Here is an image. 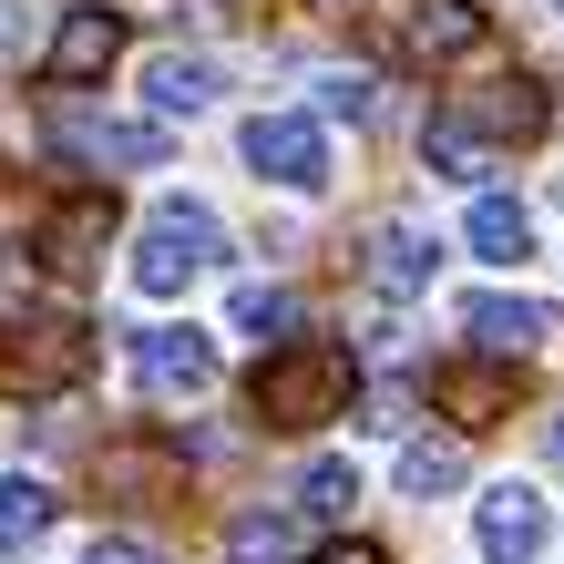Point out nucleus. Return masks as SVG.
Here are the masks:
<instances>
[{"instance_id": "obj_10", "label": "nucleus", "mask_w": 564, "mask_h": 564, "mask_svg": "<svg viewBox=\"0 0 564 564\" xmlns=\"http://www.w3.org/2000/svg\"><path fill=\"white\" fill-rule=\"evenodd\" d=\"M52 134L73 144L83 164H134V175H154V164H164V123H93V113H62Z\"/></svg>"}, {"instance_id": "obj_23", "label": "nucleus", "mask_w": 564, "mask_h": 564, "mask_svg": "<svg viewBox=\"0 0 564 564\" xmlns=\"http://www.w3.org/2000/svg\"><path fill=\"white\" fill-rule=\"evenodd\" d=\"M370 73H318V113H349V123H370Z\"/></svg>"}, {"instance_id": "obj_20", "label": "nucleus", "mask_w": 564, "mask_h": 564, "mask_svg": "<svg viewBox=\"0 0 564 564\" xmlns=\"http://www.w3.org/2000/svg\"><path fill=\"white\" fill-rule=\"evenodd\" d=\"M31 297H42V257H21V247H0V339L31 318Z\"/></svg>"}, {"instance_id": "obj_26", "label": "nucleus", "mask_w": 564, "mask_h": 564, "mask_svg": "<svg viewBox=\"0 0 564 564\" xmlns=\"http://www.w3.org/2000/svg\"><path fill=\"white\" fill-rule=\"evenodd\" d=\"M544 462H564V421H544Z\"/></svg>"}, {"instance_id": "obj_25", "label": "nucleus", "mask_w": 564, "mask_h": 564, "mask_svg": "<svg viewBox=\"0 0 564 564\" xmlns=\"http://www.w3.org/2000/svg\"><path fill=\"white\" fill-rule=\"evenodd\" d=\"M308 564H390V554H370V544H328V554H308Z\"/></svg>"}, {"instance_id": "obj_8", "label": "nucleus", "mask_w": 564, "mask_h": 564, "mask_svg": "<svg viewBox=\"0 0 564 564\" xmlns=\"http://www.w3.org/2000/svg\"><path fill=\"white\" fill-rule=\"evenodd\" d=\"M113 52H123V11L83 0V11H62V21H52V62H42V73H52V83H104V73H113Z\"/></svg>"}, {"instance_id": "obj_24", "label": "nucleus", "mask_w": 564, "mask_h": 564, "mask_svg": "<svg viewBox=\"0 0 564 564\" xmlns=\"http://www.w3.org/2000/svg\"><path fill=\"white\" fill-rule=\"evenodd\" d=\"M83 564H164V554H154L144 534H93V544H83Z\"/></svg>"}, {"instance_id": "obj_18", "label": "nucleus", "mask_w": 564, "mask_h": 564, "mask_svg": "<svg viewBox=\"0 0 564 564\" xmlns=\"http://www.w3.org/2000/svg\"><path fill=\"white\" fill-rule=\"evenodd\" d=\"M462 473H473V452H462V442H411L401 452V492H452Z\"/></svg>"}, {"instance_id": "obj_21", "label": "nucleus", "mask_w": 564, "mask_h": 564, "mask_svg": "<svg viewBox=\"0 0 564 564\" xmlns=\"http://www.w3.org/2000/svg\"><path fill=\"white\" fill-rule=\"evenodd\" d=\"M431 401H452L462 421H492V411H503V380H492V370H442V380H431Z\"/></svg>"}, {"instance_id": "obj_17", "label": "nucleus", "mask_w": 564, "mask_h": 564, "mask_svg": "<svg viewBox=\"0 0 564 564\" xmlns=\"http://www.w3.org/2000/svg\"><path fill=\"white\" fill-rule=\"evenodd\" d=\"M237 564H297V513H247L237 534H226Z\"/></svg>"}, {"instance_id": "obj_30", "label": "nucleus", "mask_w": 564, "mask_h": 564, "mask_svg": "<svg viewBox=\"0 0 564 564\" xmlns=\"http://www.w3.org/2000/svg\"><path fill=\"white\" fill-rule=\"evenodd\" d=\"M554 11H564V0H554Z\"/></svg>"}, {"instance_id": "obj_2", "label": "nucleus", "mask_w": 564, "mask_h": 564, "mask_svg": "<svg viewBox=\"0 0 564 564\" xmlns=\"http://www.w3.org/2000/svg\"><path fill=\"white\" fill-rule=\"evenodd\" d=\"M216 257H226V226H216L206 206H154L144 237H134V288H144V297H185Z\"/></svg>"}, {"instance_id": "obj_5", "label": "nucleus", "mask_w": 564, "mask_h": 564, "mask_svg": "<svg viewBox=\"0 0 564 564\" xmlns=\"http://www.w3.org/2000/svg\"><path fill=\"white\" fill-rule=\"evenodd\" d=\"M247 164H257V185L318 195V185H328V134H318L308 113H257V123H247Z\"/></svg>"}, {"instance_id": "obj_29", "label": "nucleus", "mask_w": 564, "mask_h": 564, "mask_svg": "<svg viewBox=\"0 0 564 564\" xmlns=\"http://www.w3.org/2000/svg\"><path fill=\"white\" fill-rule=\"evenodd\" d=\"M226 11H268V0H226Z\"/></svg>"}, {"instance_id": "obj_15", "label": "nucleus", "mask_w": 564, "mask_h": 564, "mask_svg": "<svg viewBox=\"0 0 564 564\" xmlns=\"http://www.w3.org/2000/svg\"><path fill=\"white\" fill-rule=\"evenodd\" d=\"M421 164H431V175H452V185H482V175H492V144L473 134V123L431 113V123H421Z\"/></svg>"}, {"instance_id": "obj_19", "label": "nucleus", "mask_w": 564, "mask_h": 564, "mask_svg": "<svg viewBox=\"0 0 564 564\" xmlns=\"http://www.w3.org/2000/svg\"><path fill=\"white\" fill-rule=\"evenodd\" d=\"M42 534H52V492L11 473L0 482V544H42Z\"/></svg>"}, {"instance_id": "obj_13", "label": "nucleus", "mask_w": 564, "mask_h": 564, "mask_svg": "<svg viewBox=\"0 0 564 564\" xmlns=\"http://www.w3.org/2000/svg\"><path fill=\"white\" fill-rule=\"evenodd\" d=\"M431 268H442V257H431L421 226H380V237H370V288H380V297H421Z\"/></svg>"}, {"instance_id": "obj_7", "label": "nucleus", "mask_w": 564, "mask_h": 564, "mask_svg": "<svg viewBox=\"0 0 564 564\" xmlns=\"http://www.w3.org/2000/svg\"><path fill=\"white\" fill-rule=\"evenodd\" d=\"M462 339L482 359H534L554 339V308L544 297H462Z\"/></svg>"}, {"instance_id": "obj_6", "label": "nucleus", "mask_w": 564, "mask_h": 564, "mask_svg": "<svg viewBox=\"0 0 564 564\" xmlns=\"http://www.w3.org/2000/svg\"><path fill=\"white\" fill-rule=\"evenodd\" d=\"M442 113H452V123H473L482 144H503V134H513V144H534L544 123H554V104H544V83H534V73H492V83H473V93H452Z\"/></svg>"}, {"instance_id": "obj_11", "label": "nucleus", "mask_w": 564, "mask_h": 564, "mask_svg": "<svg viewBox=\"0 0 564 564\" xmlns=\"http://www.w3.org/2000/svg\"><path fill=\"white\" fill-rule=\"evenodd\" d=\"M216 93H226V73H216L206 52H154V62H144V104H154V123H175V113H206Z\"/></svg>"}, {"instance_id": "obj_1", "label": "nucleus", "mask_w": 564, "mask_h": 564, "mask_svg": "<svg viewBox=\"0 0 564 564\" xmlns=\"http://www.w3.org/2000/svg\"><path fill=\"white\" fill-rule=\"evenodd\" d=\"M349 390H359V359H349L339 339H278L268 359H257V421H268V431H318V421H339Z\"/></svg>"}, {"instance_id": "obj_4", "label": "nucleus", "mask_w": 564, "mask_h": 564, "mask_svg": "<svg viewBox=\"0 0 564 564\" xmlns=\"http://www.w3.org/2000/svg\"><path fill=\"white\" fill-rule=\"evenodd\" d=\"M134 390L164 401V411L206 401V390H216V339H206V328H144V339H134Z\"/></svg>"}, {"instance_id": "obj_9", "label": "nucleus", "mask_w": 564, "mask_h": 564, "mask_svg": "<svg viewBox=\"0 0 564 564\" xmlns=\"http://www.w3.org/2000/svg\"><path fill=\"white\" fill-rule=\"evenodd\" d=\"M473 534H482L492 564H523V554H544L554 523H544V503H534L523 482H492V492H482V513H473Z\"/></svg>"}, {"instance_id": "obj_16", "label": "nucleus", "mask_w": 564, "mask_h": 564, "mask_svg": "<svg viewBox=\"0 0 564 564\" xmlns=\"http://www.w3.org/2000/svg\"><path fill=\"white\" fill-rule=\"evenodd\" d=\"M237 339H257V349H278V339H297V297L288 288H237Z\"/></svg>"}, {"instance_id": "obj_27", "label": "nucleus", "mask_w": 564, "mask_h": 564, "mask_svg": "<svg viewBox=\"0 0 564 564\" xmlns=\"http://www.w3.org/2000/svg\"><path fill=\"white\" fill-rule=\"evenodd\" d=\"M308 11H339V21H349V11H370V0H308Z\"/></svg>"}, {"instance_id": "obj_12", "label": "nucleus", "mask_w": 564, "mask_h": 564, "mask_svg": "<svg viewBox=\"0 0 564 564\" xmlns=\"http://www.w3.org/2000/svg\"><path fill=\"white\" fill-rule=\"evenodd\" d=\"M104 237H113V195H104V185H83L73 206L42 226V257H52V268H104Z\"/></svg>"}, {"instance_id": "obj_28", "label": "nucleus", "mask_w": 564, "mask_h": 564, "mask_svg": "<svg viewBox=\"0 0 564 564\" xmlns=\"http://www.w3.org/2000/svg\"><path fill=\"white\" fill-rule=\"evenodd\" d=\"M0 52H11V0H0Z\"/></svg>"}, {"instance_id": "obj_22", "label": "nucleus", "mask_w": 564, "mask_h": 564, "mask_svg": "<svg viewBox=\"0 0 564 564\" xmlns=\"http://www.w3.org/2000/svg\"><path fill=\"white\" fill-rule=\"evenodd\" d=\"M297 492H308L297 513H349V503H359V473H349V462H318V473L297 482Z\"/></svg>"}, {"instance_id": "obj_3", "label": "nucleus", "mask_w": 564, "mask_h": 564, "mask_svg": "<svg viewBox=\"0 0 564 564\" xmlns=\"http://www.w3.org/2000/svg\"><path fill=\"white\" fill-rule=\"evenodd\" d=\"M492 42V21L473 11V0H401V11H390V62H473Z\"/></svg>"}, {"instance_id": "obj_14", "label": "nucleus", "mask_w": 564, "mask_h": 564, "mask_svg": "<svg viewBox=\"0 0 564 564\" xmlns=\"http://www.w3.org/2000/svg\"><path fill=\"white\" fill-rule=\"evenodd\" d=\"M462 237H473V257H492V268H523V257H534V216H523L513 195H473V226H462Z\"/></svg>"}]
</instances>
